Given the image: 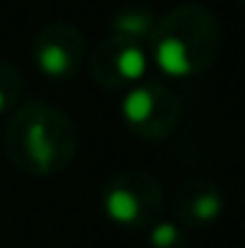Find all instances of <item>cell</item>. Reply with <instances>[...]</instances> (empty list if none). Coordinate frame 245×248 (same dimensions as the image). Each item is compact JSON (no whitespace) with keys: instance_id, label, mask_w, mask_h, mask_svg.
Wrapping results in <instances>:
<instances>
[{"instance_id":"1","label":"cell","mask_w":245,"mask_h":248,"mask_svg":"<svg viewBox=\"0 0 245 248\" xmlns=\"http://www.w3.org/2000/svg\"><path fill=\"white\" fill-rule=\"evenodd\" d=\"M74 151L72 122L45 106H29L8 127V153L21 169L48 174Z\"/></svg>"},{"instance_id":"2","label":"cell","mask_w":245,"mask_h":248,"mask_svg":"<svg viewBox=\"0 0 245 248\" xmlns=\"http://www.w3.org/2000/svg\"><path fill=\"white\" fill-rule=\"evenodd\" d=\"M79 58H82L79 34L69 24L50 27L34 45V61H37L40 72L56 77V79L72 74L77 69Z\"/></svg>"},{"instance_id":"3","label":"cell","mask_w":245,"mask_h":248,"mask_svg":"<svg viewBox=\"0 0 245 248\" xmlns=\"http://www.w3.org/2000/svg\"><path fill=\"white\" fill-rule=\"evenodd\" d=\"M106 214L121 227H137L148 214L145 198L140 196L135 185V174H124L121 180H116L114 185H108L106 190Z\"/></svg>"},{"instance_id":"4","label":"cell","mask_w":245,"mask_h":248,"mask_svg":"<svg viewBox=\"0 0 245 248\" xmlns=\"http://www.w3.org/2000/svg\"><path fill=\"white\" fill-rule=\"evenodd\" d=\"M163 108L161 103V90L150 87H135L124 98V116L132 127H150V122L159 119V111Z\"/></svg>"},{"instance_id":"5","label":"cell","mask_w":245,"mask_h":248,"mask_svg":"<svg viewBox=\"0 0 245 248\" xmlns=\"http://www.w3.org/2000/svg\"><path fill=\"white\" fill-rule=\"evenodd\" d=\"M121 48L114 53V79H121V82H140L148 72V61H145V53L132 45L130 40H119Z\"/></svg>"},{"instance_id":"6","label":"cell","mask_w":245,"mask_h":248,"mask_svg":"<svg viewBox=\"0 0 245 248\" xmlns=\"http://www.w3.org/2000/svg\"><path fill=\"white\" fill-rule=\"evenodd\" d=\"M185 209H190V217L195 222H208L221 211V198L214 187H198Z\"/></svg>"},{"instance_id":"7","label":"cell","mask_w":245,"mask_h":248,"mask_svg":"<svg viewBox=\"0 0 245 248\" xmlns=\"http://www.w3.org/2000/svg\"><path fill=\"white\" fill-rule=\"evenodd\" d=\"M114 24L119 32H124V37H130V34L132 37H145V34L150 32V27H153V19L145 16V14H124V16H119Z\"/></svg>"},{"instance_id":"8","label":"cell","mask_w":245,"mask_h":248,"mask_svg":"<svg viewBox=\"0 0 245 248\" xmlns=\"http://www.w3.org/2000/svg\"><path fill=\"white\" fill-rule=\"evenodd\" d=\"M16 93H19V82H16L14 69L0 63V114H3L11 103H14Z\"/></svg>"},{"instance_id":"9","label":"cell","mask_w":245,"mask_h":248,"mask_svg":"<svg viewBox=\"0 0 245 248\" xmlns=\"http://www.w3.org/2000/svg\"><path fill=\"white\" fill-rule=\"evenodd\" d=\"M150 243L153 248H177L182 243V232L174 224H156L150 232Z\"/></svg>"}]
</instances>
